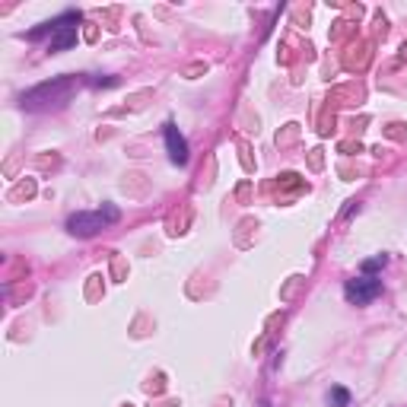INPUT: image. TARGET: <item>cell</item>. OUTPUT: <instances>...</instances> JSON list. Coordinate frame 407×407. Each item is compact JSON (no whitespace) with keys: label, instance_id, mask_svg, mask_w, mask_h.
<instances>
[{"label":"cell","instance_id":"obj_1","mask_svg":"<svg viewBox=\"0 0 407 407\" xmlns=\"http://www.w3.org/2000/svg\"><path fill=\"white\" fill-rule=\"evenodd\" d=\"M74 92V80H54V83H42L23 96V108H48V106H64L67 96Z\"/></svg>","mask_w":407,"mask_h":407},{"label":"cell","instance_id":"obj_2","mask_svg":"<svg viewBox=\"0 0 407 407\" xmlns=\"http://www.w3.org/2000/svg\"><path fill=\"white\" fill-rule=\"evenodd\" d=\"M379 293H382V280L366 277V274L344 283V296H347L350 302H356V306H366V302H372Z\"/></svg>","mask_w":407,"mask_h":407},{"label":"cell","instance_id":"obj_3","mask_svg":"<svg viewBox=\"0 0 407 407\" xmlns=\"http://www.w3.org/2000/svg\"><path fill=\"white\" fill-rule=\"evenodd\" d=\"M106 223H112V217H108L106 210H99V213H86L83 210V213H74V217L67 219V229L74 235H83V239H86V235H96L99 229L106 226Z\"/></svg>","mask_w":407,"mask_h":407},{"label":"cell","instance_id":"obj_4","mask_svg":"<svg viewBox=\"0 0 407 407\" xmlns=\"http://www.w3.org/2000/svg\"><path fill=\"white\" fill-rule=\"evenodd\" d=\"M76 19H80V16L76 13H64L60 16V19H54V35H51V51H67L70 45H74L76 42V26H70V23H76Z\"/></svg>","mask_w":407,"mask_h":407},{"label":"cell","instance_id":"obj_5","mask_svg":"<svg viewBox=\"0 0 407 407\" xmlns=\"http://www.w3.org/2000/svg\"><path fill=\"white\" fill-rule=\"evenodd\" d=\"M166 150H169V159H172L175 166H185V163H188V144H185V137L178 134L175 124H166Z\"/></svg>","mask_w":407,"mask_h":407},{"label":"cell","instance_id":"obj_6","mask_svg":"<svg viewBox=\"0 0 407 407\" xmlns=\"http://www.w3.org/2000/svg\"><path fill=\"white\" fill-rule=\"evenodd\" d=\"M328 404L331 407H350V392L347 388H331V392H328Z\"/></svg>","mask_w":407,"mask_h":407},{"label":"cell","instance_id":"obj_7","mask_svg":"<svg viewBox=\"0 0 407 407\" xmlns=\"http://www.w3.org/2000/svg\"><path fill=\"white\" fill-rule=\"evenodd\" d=\"M385 261H388V258H385V255H379V258H369V261H363V274H366V277H372V271H379V267H385Z\"/></svg>","mask_w":407,"mask_h":407}]
</instances>
